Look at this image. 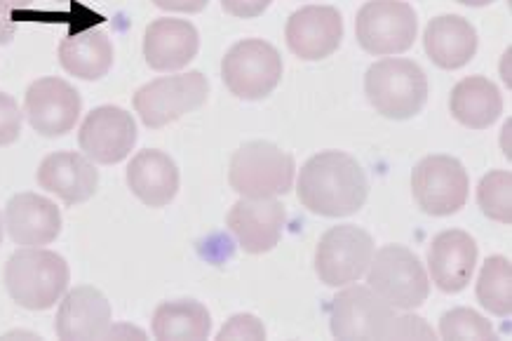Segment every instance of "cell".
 I'll return each mask as SVG.
<instances>
[{"mask_svg":"<svg viewBox=\"0 0 512 341\" xmlns=\"http://www.w3.org/2000/svg\"><path fill=\"white\" fill-rule=\"evenodd\" d=\"M296 196L313 215L348 217L367 203L369 182L353 156L343 151H320L301 167Z\"/></svg>","mask_w":512,"mask_h":341,"instance_id":"obj_1","label":"cell"},{"mask_svg":"<svg viewBox=\"0 0 512 341\" xmlns=\"http://www.w3.org/2000/svg\"><path fill=\"white\" fill-rule=\"evenodd\" d=\"M71 271L62 254L26 247L5 264V287L19 306L29 311L52 309L69 287Z\"/></svg>","mask_w":512,"mask_h":341,"instance_id":"obj_2","label":"cell"},{"mask_svg":"<svg viewBox=\"0 0 512 341\" xmlns=\"http://www.w3.org/2000/svg\"><path fill=\"white\" fill-rule=\"evenodd\" d=\"M365 92L376 113L409 120L428 102V76L412 59L388 57L367 69Z\"/></svg>","mask_w":512,"mask_h":341,"instance_id":"obj_3","label":"cell"},{"mask_svg":"<svg viewBox=\"0 0 512 341\" xmlns=\"http://www.w3.org/2000/svg\"><path fill=\"white\" fill-rule=\"evenodd\" d=\"M296 163L264 139L242 144L228 167V184L240 198H278L292 191Z\"/></svg>","mask_w":512,"mask_h":341,"instance_id":"obj_4","label":"cell"},{"mask_svg":"<svg viewBox=\"0 0 512 341\" xmlns=\"http://www.w3.org/2000/svg\"><path fill=\"white\" fill-rule=\"evenodd\" d=\"M367 283L393 309L412 311L430 294L428 273L412 250L402 245H386L374 252L367 269Z\"/></svg>","mask_w":512,"mask_h":341,"instance_id":"obj_5","label":"cell"},{"mask_svg":"<svg viewBox=\"0 0 512 341\" xmlns=\"http://www.w3.org/2000/svg\"><path fill=\"white\" fill-rule=\"evenodd\" d=\"M282 57L271 43L247 38L235 43L221 62V78L231 95L247 102L266 99L282 80Z\"/></svg>","mask_w":512,"mask_h":341,"instance_id":"obj_6","label":"cell"},{"mask_svg":"<svg viewBox=\"0 0 512 341\" xmlns=\"http://www.w3.org/2000/svg\"><path fill=\"white\" fill-rule=\"evenodd\" d=\"M419 19L404 0H369L357 12L355 36L360 48L376 57L402 55L414 45Z\"/></svg>","mask_w":512,"mask_h":341,"instance_id":"obj_7","label":"cell"},{"mask_svg":"<svg viewBox=\"0 0 512 341\" xmlns=\"http://www.w3.org/2000/svg\"><path fill=\"white\" fill-rule=\"evenodd\" d=\"M210 95V83L200 71L163 76L146 83L134 95V111L146 127L158 130L179 120L186 113L200 109Z\"/></svg>","mask_w":512,"mask_h":341,"instance_id":"obj_8","label":"cell"},{"mask_svg":"<svg viewBox=\"0 0 512 341\" xmlns=\"http://www.w3.org/2000/svg\"><path fill=\"white\" fill-rule=\"evenodd\" d=\"M412 193L426 215H456L466 205L470 193L468 170L454 156H426L412 172Z\"/></svg>","mask_w":512,"mask_h":341,"instance_id":"obj_9","label":"cell"},{"mask_svg":"<svg viewBox=\"0 0 512 341\" xmlns=\"http://www.w3.org/2000/svg\"><path fill=\"white\" fill-rule=\"evenodd\" d=\"M374 238L355 224L329 229L315 250V273L327 287H346L365 276L374 257Z\"/></svg>","mask_w":512,"mask_h":341,"instance_id":"obj_10","label":"cell"},{"mask_svg":"<svg viewBox=\"0 0 512 341\" xmlns=\"http://www.w3.org/2000/svg\"><path fill=\"white\" fill-rule=\"evenodd\" d=\"M395 311L372 287L353 285L339 292L329 306V327L336 339H388Z\"/></svg>","mask_w":512,"mask_h":341,"instance_id":"obj_11","label":"cell"},{"mask_svg":"<svg viewBox=\"0 0 512 341\" xmlns=\"http://www.w3.org/2000/svg\"><path fill=\"white\" fill-rule=\"evenodd\" d=\"M80 111V92L64 78H38L26 90L24 113L33 130L43 137H64L76 127Z\"/></svg>","mask_w":512,"mask_h":341,"instance_id":"obj_12","label":"cell"},{"mask_svg":"<svg viewBox=\"0 0 512 341\" xmlns=\"http://www.w3.org/2000/svg\"><path fill=\"white\" fill-rule=\"evenodd\" d=\"M80 151L101 165H116L130 156L137 144V123L120 106H99L87 113L78 132Z\"/></svg>","mask_w":512,"mask_h":341,"instance_id":"obj_13","label":"cell"},{"mask_svg":"<svg viewBox=\"0 0 512 341\" xmlns=\"http://www.w3.org/2000/svg\"><path fill=\"white\" fill-rule=\"evenodd\" d=\"M285 40L287 48L303 62L332 57L343 40L341 12L329 5H306L287 19Z\"/></svg>","mask_w":512,"mask_h":341,"instance_id":"obj_14","label":"cell"},{"mask_svg":"<svg viewBox=\"0 0 512 341\" xmlns=\"http://www.w3.org/2000/svg\"><path fill=\"white\" fill-rule=\"evenodd\" d=\"M226 224L247 254H266L280 243L287 210L278 198H240Z\"/></svg>","mask_w":512,"mask_h":341,"instance_id":"obj_15","label":"cell"},{"mask_svg":"<svg viewBox=\"0 0 512 341\" xmlns=\"http://www.w3.org/2000/svg\"><path fill=\"white\" fill-rule=\"evenodd\" d=\"M477 264V243L466 231H442L428 247V271L442 292L466 290Z\"/></svg>","mask_w":512,"mask_h":341,"instance_id":"obj_16","label":"cell"},{"mask_svg":"<svg viewBox=\"0 0 512 341\" xmlns=\"http://www.w3.org/2000/svg\"><path fill=\"white\" fill-rule=\"evenodd\" d=\"M40 189L55 193L66 205L87 203L99 186V170L83 153H50L36 172Z\"/></svg>","mask_w":512,"mask_h":341,"instance_id":"obj_17","label":"cell"},{"mask_svg":"<svg viewBox=\"0 0 512 341\" xmlns=\"http://www.w3.org/2000/svg\"><path fill=\"white\" fill-rule=\"evenodd\" d=\"M5 229L17 245H50L62 233V212L50 198L38 193H17L5 207Z\"/></svg>","mask_w":512,"mask_h":341,"instance_id":"obj_18","label":"cell"},{"mask_svg":"<svg viewBox=\"0 0 512 341\" xmlns=\"http://www.w3.org/2000/svg\"><path fill=\"white\" fill-rule=\"evenodd\" d=\"M111 330V304L97 287H76L64 297L55 332L64 341L104 339Z\"/></svg>","mask_w":512,"mask_h":341,"instance_id":"obj_19","label":"cell"},{"mask_svg":"<svg viewBox=\"0 0 512 341\" xmlns=\"http://www.w3.org/2000/svg\"><path fill=\"white\" fill-rule=\"evenodd\" d=\"M200 50V33L188 19H156L144 36V57L153 71H179Z\"/></svg>","mask_w":512,"mask_h":341,"instance_id":"obj_20","label":"cell"},{"mask_svg":"<svg viewBox=\"0 0 512 341\" xmlns=\"http://www.w3.org/2000/svg\"><path fill=\"white\" fill-rule=\"evenodd\" d=\"M127 186L144 205L165 207L179 193V167L163 151H139L127 165Z\"/></svg>","mask_w":512,"mask_h":341,"instance_id":"obj_21","label":"cell"},{"mask_svg":"<svg viewBox=\"0 0 512 341\" xmlns=\"http://www.w3.org/2000/svg\"><path fill=\"white\" fill-rule=\"evenodd\" d=\"M423 45L430 62L440 69L454 71L466 66L477 52L475 26L461 15H442L430 19L423 33Z\"/></svg>","mask_w":512,"mask_h":341,"instance_id":"obj_22","label":"cell"},{"mask_svg":"<svg viewBox=\"0 0 512 341\" xmlns=\"http://www.w3.org/2000/svg\"><path fill=\"white\" fill-rule=\"evenodd\" d=\"M449 109L451 116L470 130H487L503 113L501 90L489 78L468 76L451 90Z\"/></svg>","mask_w":512,"mask_h":341,"instance_id":"obj_23","label":"cell"},{"mask_svg":"<svg viewBox=\"0 0 512 341\" xmlns=\"http://www.w3.org/2000/svg\"><path fill=\"white\" fill-rule=\"evenodd\" d=\"M59 62L71 76L99 80L113 66V45L101 29L71 33L59 43Z\"/></svg>","mask_w":512,"mask_h":341,"instance_id":"obj_24","label":"cell"},{"mask_svg":"<svg viewBox=\"0 0 512 341\" xmlns=\"http://www.w3.org/2000/svg\"><path fill=\"white\" fill-rule=\"evenodd\" d=\"M151 330L160 341H202L210 337L212 316L195 299H174L158 306Z\"/></svg>","mask_w":512,"mask_h":341,"instance_id":"obj_25","label":"cell"},{"mask_svg":"<svg viewBox=\"0 0 512 341\" xmlns=\"http://www.w3.org/2000/svg\"><path fill=\"white\" fill-rule=\"evenodd\" d=\"M477 299L489 313L510 318L512 313V264L510 259L494 254L484 262L477 278Z\"/></svg>","mask_w":512,"mask_h":341,"instance_id":"obj_26","label":"cell"},{"mask_svg":"<svg viewBox=\"0 0 512 341\" xmlns=\"http://www.w3.org/2000/svg\"><path fill=\"white\" fill-rule=\"evenodd\" d=\"M512 175L510 170H491L477 186V205L482 215L498 224H512Z\"/></svg>","mask_w":512,"mask_h":341,"instance_id":"obj_27","label":"cell"},{"mask_svg":"<svg viewBox=\"0 0 512 341\" xmlns=\"http://www.w3.org/2000/svg\"><path fill=\"white\" fill-rule=\"evenodd\" d=\"M442 339L449 341H466V339H482L496 341V330L491 327L487 318L473 309H451L440 320Z\"/></svg>","mask_w":512,"mask_h":341,"instance_id":"obj_28","label":"cell"},{"mask_svg":"<svg viewBox=\"0 0 512 341\" xmlns=\"http://www.w3.org/2000/svg\"><path fill=\"white\" fill-rule=\"evenodd\" d=\"M217 339L219 341H226V339L261 341L266 339V327L259 318L252 316V313H238V316H233L224 327H221Z\"/></svg>","mask_w":512,"mask_h":341,"instance_id":"obj_29","label":"cell"},{"mask_svg":"<svg viewBox=\"0 0 512 341\" xmlns=\"http://www.w3.org/2000/svg\"><path fill=\"white\" fill-rule=\"evenodd\" d=\"M22 135V111L15 97L0 92V146L15 144Z\"/></svg>","mask_w":512,"mask_h":341,"instance_id":"obj_30","label":"cell"},{"mask_svg":"<svg viewBox=\"0 0 512 341\" xmlns=\"http://www.w3.org/2000/svg\"><path fill=\"white\" fill-rule=\"evenodd\" d=\"M388 339H435V330L419 316H402L393 320Z\"/></svg>","mask_w":512,"mask_h":341,"instance_id":"obj_31","label":"cell"},{"mask_svg":"<svg viewBox=\"0 0 512 341\" xmlns=\"http://www.w3.org/2000/svg\"><path fill=\"white\" fill-rule=\"evenodd\" d=\"M271 3L273 0H221V8L238 19H254L264 15Z\"/></svg>","mask_w":512,"mask_h":341,"instance_id":"obj_32","label":"cell"},{"mask_svg":"<svg viewBox=\"0 0 512 341\" xmlns=\"http://www.w3.org/2000/svg\"><path fill=\"white\" fill-rule=\"evenodd\" d=\"M210 0H153V5L160 10L167 12H188V15H195V12H202L207 8Z\"/></svg>","mask_w":512,"mask_h":341,"instance_id":"obj_33","label":"cell"},{"mask_svg":"<svg viewBox=\"0 0 512 341\" xmlns=\"http://www.w3.org/2000/svg\"><path fill=\"white\" fill-rule=\"evenodd\" d=\"M17 33L15 22V10L8 8L5 3H0V45H8Z\"/></svg>","mask_w":512,"mask_h":341,"instance_id":"obj_34","label":"cell"},{"mask_svg":"<svg viewBox=\"0 0 512 341\" xmlns=\"http://www.w3.org/2000/svg\"><path fill=\"white\" fill-rule=\"evenodd\" d=\"M0 3H5L8 5V8H12V10H24V8H29V5L33 3V0H0Z\"/></svg>","mask_w":512,"mask_h":341,"instance_id":"obj_35","label":"cell"},{"mask_svg":"<svg viewBox=\"0 0 512 341\" xmlns=\"http://www.w3.org/2000/svg\"><path fill=\"white\" fill-rule=\"evenodd\" d=\"M458 3L470 5V8H484V5H491L494 0H458Z\"/></svg>","mask_w":512,"mask_h":341,"instance_id":"obj_36","label":"cell"},{"mask_svg":"<svg viewBox=\"0 0 512 341\" xmlns=\"http://www.w3.org/2000/svg\"><path fill=\"white\" fill-rule=\"evenodd\" d=\"M3 229H5V224H3V219H0V243H3Z\"/></svg>","mask_w":512,"mask_h":341,"instance_id":"obj_37","label":"cell"}]
</instances>
